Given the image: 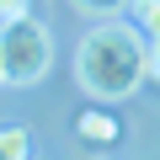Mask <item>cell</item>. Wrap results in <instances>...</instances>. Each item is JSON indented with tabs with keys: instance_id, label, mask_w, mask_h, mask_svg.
Wrapping results in <instances>:
<instances>
[{
	"instance_id": "obj_1",
	"label": "cell",
	"mask_w": 160,
	"mask_h": 160,
	"mask_svg": "<svg viewBox=\"0 0 160 160\" xmlns=\"http://www.w3.org/2000/svg\"><path fill=\"white\" fill-rule=\"evenodd\" d=\"M75 80L91 102H123L149 80V43L139 27H123L118 16H107L96 32H86L75 53Z\"/></svg>"
},
{
	"instance_id": "obj_2",
	"label": "cell",
	"mask_w": 160,
	"mask_h": 160,
	"mask_svg": "<svg viewBox=\"0 0 160 160\" xmlns=\"http://www.w3.org/2000/svg\"><path fill=\"white\" fill-rule=\"evenodd\" d=\"M53 64V38L38 16L0 22V86H38Z\"/></svg>"
},
{
	"instance_id": "obj_3",
	"label": "cell",
	"mask_w": 160,
	"mask_h": 160,
	"mask_svg": "<svg viewBox=\"0 0 160 160\" xmlns=\"http://www.w3.org/2000/svg\"><path fill=\"white\" fill-rule=\"evenodd\" d=\"M75 133L86 139V144H96V149H107V144H118V139H123V123H118L112 112H80Z\"/></svg>"
},
{
	"instance_id": "obj_4",
	"label": "cell",
	"mask_w": 160,
	"mask_h": 160,
	"mask_svg": "<svg viewBox=\"0 0 160 160\" xmlns=\"http://www.w3.org/2000/svg\"><path fill=\"white\" fill-rule=\"evenodd\" d=\"M32 155H38V144L27 128H0V160H32Z\"/></svg>"
},
{
	"instance_id": "obj_5",
	"label": "cell",
	"mask_w": 160,
	"mask_h": 160,
	"mask_svg": "<svg viewBox=\"0 0 160 160\" xmlns=\"http://www.w3.org/2000/svg\"><path fill=\"white\" fill-rule=\"evenodd\" d=\"M133 27L144 32L149 48H160V0H133Z\"/></svg>"
},
{
	"instance_id": "obj_6",
	"label": "cell",
	"mask_w": 160,
	"mask_h": 160,
	"mask_svg": "<svg viewBox=\"0 0 160 160\" xmlns=\"http://www.w3.org/2000/svg\"><path fill=\"white\" fill-rule=\"evenodd\" d=\"M69 6H75V11H86V16H102V22H107V16H118V11H128L133 0H69Z\"/></svg>"
},
{
	"instance_id": "obj_7",
	"label": "cell",
	"mask_w": 160,
	"mask_h": 160,
	"mask_svg": "<svg viewBox=\"0 0 160 160\" xmlns=\"http://www.w3.org/2000/svg\"><path fill=\"white\" fill-rule=\"evenodd\" d=\"M27 11V0H0V22H11V16H22Z\"/></svg>"
},
{
	"instance_id": "obj_8",
	"label": "cell",
	"mask_w": 160,
	"mask_h": 160,
	"mask_svg": "<svg viewBox=\"0 0 160 160\" xmlns=\"http://www.w3.org/2000/svg\"><path fill=\"white\" fill-rule=\"evenodd\" d=\"M149 80H160V48H149Z\"/></svg>"
}]
</instances>
